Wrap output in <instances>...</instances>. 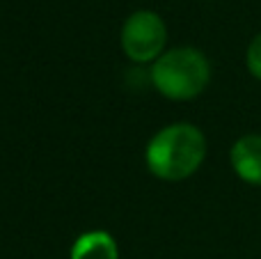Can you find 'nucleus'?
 <instances>
[{
	"label": "nucleus",
	"mask_w": 261,
	"mask_h": 259,
	"mask_svg": "<svg viewBox=\"0 0 261 259\" xmlns=\"http://www.w3.org/2000/svg\"><path fill=\"white\" fill-rule=\"evenodd\" d=\"M206 156V138L193 124H170L147 145V168L163 182H181L195 174Z\"/></svg>",
	"instance_id": "1"
},
{
	"label": "nucleus",
	"mask_w": 261,
	"mask_h": 259,
	"mask_svg": "<svg viewBox=\"0 0 261 259\" xmlns=\"http://www.w3.org/2000/svg\"><path fill=\"white\" fill-rule=\"evenodd\" d=\"M211 78V67L202 50L184 46L163 53L151 67V83L172 101H188L204 92Z\"/></svg>",
	"instance_id": "2"
},
{
	"label": "nucleus",
	"mask_w": 261,
	"mask_h": 259,
	"mask_svg": "<svg viewBox=\"0 0 261 259\" xmlns=\"http://www.w3.org/2000/svg\"><path fill=\"white\" fill-rule=\"evenodd\" d=\"M167 30L156 12L140 9L130 14L122 28V48L133 62H156L163 55Z\"/></svg>",
	"instance_id": "3"
},
{
	"label": "nucleus",
	"mask_w": 261,
	"mask_h": 259,
	"mask_svg": "<svg viewBox=\"0 0 261 259\" xmlns=\"http://www.w3.org/2000/svg\"><path fill=\"white\" fill-rule=\"evenodd\" d=\"M229 161L234 172L245 184L261 186V136L250 133L239 138L229 151Z\"/></svg>",
	"instance_id": "4"
},
{
	"label": "nucleus",
	"mask_w": 261,
	"mask_h": 259,
	"mask_svg": "<svg viewBox=\"0 0 261 259\" xmlns=\"http://www.w3.org/2000/svg\"><path fill=\"white\" fill-rule=\"evenodd\" d=\"M69 259H119V250L115 239L108 232H85L71 246Z\"/></svg>",
	"instance_id": "5"
},
{
	"label": "nucleus",
	"mask_w": 261,
	"mask_h": 259,
	"mask_svg": "<svg viewBox=\"0 0 261 259\" xmlns=\"http://www.w3.org/2000/svg\"><path fill=\"white\" fill-rule=\"evenodd\" d=\"M245 64H248V71L257 81H261V32L250 41L248 53H245Z\"/></svg>",
	"instance_id": "6"
}]
</instances>
